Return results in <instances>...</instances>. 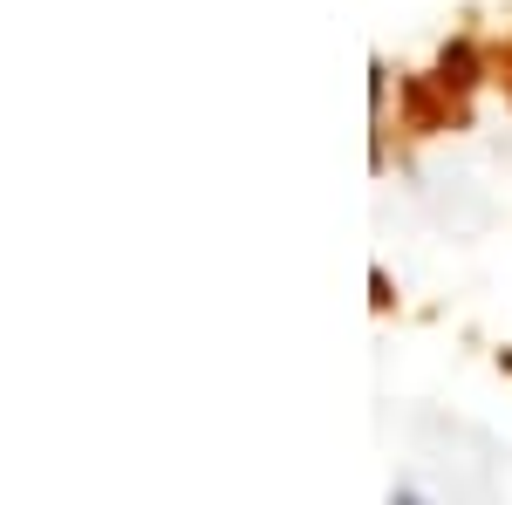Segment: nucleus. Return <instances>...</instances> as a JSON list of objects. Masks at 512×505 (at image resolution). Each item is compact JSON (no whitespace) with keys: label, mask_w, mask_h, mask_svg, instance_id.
<instances>
[{"label":"nucleus","mask_w":512,"mask_h":505,"mask_svg":"<svg viewBox=\"0 0 512 505\" xmlns=\"http://www.w3.org/2000/svg\"><path fill=\"white\" fill-rule=\"evenodd\" d=\"M403 130H410V137L472 130V96H451L437 76H403Z\"/></svg>","instance_id":"obj_1"},{"label":"nucleus","mask_w":512,"mask_h":505,"mask_svg":"<svg viewBox=\"0 0 512 505\" xmlns=\"http://www.w3.org/2000/svg\"><path fill=\"white\" fill-rule=\"evenodd\" d=\"M431 76L451 89V96H478L485 82H492V55L478 48L472 35H451L444 48H437V62H431Z\"/></svg>","instance_id":"obj_2"},{"label":"nucleus","mask_w":512,"mask_h":505,"mask_svg":"<svg viewBox=\"0 0 512 505\" xmlns=\"http://www.w3.org/2000/svg\"><path fill=\"white\" fill-rule=\"evenodd\" d=\"M369 308L390 314L396 308V287H390V267H369Z\"/></svg>","instance_id":"obj_3"},{"label":"nucleus","mask_w":512,"mask_h":505,"mask_svg":"<svg viewBox=\"0 0 512 505\" xmlns=\"http://www.w3.org/2000/svg\"><path fill=\"white\" fill-rule=\"evenodd\" d=\"M369 103H376V117L390 110V62H383V55L369 62Z\"/></svg>","instance_id":"obj_4"},{"label":"nucleus","mask_w":512,"mask_h":505,"mask_svg":"<svg viewBox=\"0 0 512 505\" xmlns=\"http://www.w3.org/2000/svg\"><path fill=\"white\" fill-rule=\"evenodd\" d=\"M485 55H492V82H499V89L512 96V41H499V48H485Z\"/></svg>","instance_id":"obj_5"},{"label":"nucleus","mask_w":512,"mask_h":505,"mask_svg":"<svg viewBox=\"0 0 512 505\" xmlns=\"http://www.w3.org/2000/svg\"><path fill=\"white\" fill-rule=\"evenodd\" d=\"M390 505H431V499H424L417 485H390Z\"/></svg>","instance_id":"obj_6"},{"label":"nucleus","mask_w":512,"mask_h":505,"mask_svg":"<svg viewBox=\"0 0 512 505\" xmlns=\"http://www.w3.org/2000/svg\"><path fill=\"white\" fill-rule=\"evenodd\" d=\"M499 369H506V376H512V349H499Z\"/></svg>","instance_id":"obj_7"}]
</instances>
